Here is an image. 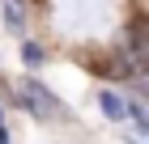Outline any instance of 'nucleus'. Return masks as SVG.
<instances>
[{
  "label": "nucleus",
  "instance_id": "obj_2",
  "mask_svg": "<svg viewBox=\"0 0 149 144\" xmlns=\"http://www.w3.org/2000/svg\"><path fill=\"white\" fill-rule=\"evenodd\" d=\"M4 25H9V30H22V25H26V9H22V0H4Z\"/></svg>",
  "mask_w": 149,
  "mask_h": 144
},
{
  "label": "nucleus",
  "instance_id": "obj_1",
  "mask_svg": "<svg viewBox=\"0 0 149 144\" xmlns=\"http://www.w3.org/2000/svg\"><path fill=\"white\" fill-rule=\"evenodd\" d=\"M17 93H13V98H17V106H26V110L30 114H38V119H47V114H56L60 106H56V98H51V93H47V85H38V81H17Z\"/></svg>",
  "mask_w": 149,
  "mask_h": 144
},
{
  "label": "nucleus",
  "instance_id": "obj_3",
  "mask_svg": "<svg viewBox=\"0 0 149 144\" xmlns=\"http://www.w3.org/2000/svg\"><path fill=\"white\" fill-rule=\"evenodd\" d=\"M102 110L111 114V119H124V102L115 98V93H102Z\"/></svg>",
  "mask_w": 149,
  "mask_h": 144
},
{
  "label": "nucleus",
  "instance_id": "obj_4",
  "mask_svg": "<svg viewBox=\"0 0 149 144\" xmlns=\"http://www.w3.org/2000/svg\"><path fill=\"white\" fill-rule=\"evenodd\" d=\"M22 55H26V64H30V68H38V64L47 59V55H43V47H34V43H26V47H22Z\"/></svg>",
  "mask_w": 149,
  "mask_h": 144
}]
</instances>
